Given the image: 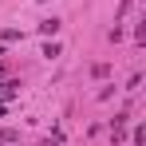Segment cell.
I'll return each instance as SVG.
<instances>
[{"instance_id": "4", "label": "cell", "mask_w": 146, "mask_h": 146, "mask_svg": "<svg viewBox=\"0 0 146 146\" xmlns=\"http://www.w3.org/2000/svg\"><path fill=\"white\" fill-rule=\"evenodd\" d=\"M0 115H4V107H0Z\"/></svg>"}, {"instance_id": "1", "label": "cell", "mask_w": 146, "mask_h": 146, "mask_svg": "<svg viewBox=\"0 0 146 146\" xmlns=\"http://www.w3.org/2000/svg\"><path fill=\"white\" fill-rule=\"evenodd\" d=\"M40 32H44V36H55V32H59V20H44Z\"/></svg>"}, {"instance_id": "2", "label": "cell", "mask_w": 146, "mask_h": 146, "mask_svg": "<svg viewBox=\"0 0 146 146\" xmlns=\"http://www.w3.org/2000/svg\"><path fill=\"white\" fill-rule=\"evenodd\" d=\"M16 95V83H4V87H0V99H12Z\"/></svg>"}, {"instance_id": "3", "label": "cell", "mask_w": 146, "mask_h": 146, "mask_svg": "<svg viewBox=\"0 0 146 146\" xmlns=\"http://www.w3.org/2000/svg\"><path fill=\"white\" fill-rule=\"evenodd\" d=\"M134 146H146V130L142 126H134Z\"/></svg>"}, {"instance_id": "6", "label": "cell", "mask_w": 146, "mask_h": 146, "mask_svg": "<svg viewBox=\"0 0 146 146\" xmlns=\"http://www.w3.org/2000/svg\"><path fill=\"white\" fill-rule=\"evenodd\" d=\"M0 55H4V48H0Z\"/></svg>"}, {"instance_id": "5", "label": "cell", "mask_w": 146, "mask_h": 146, "mask_svg": "<svg viewBox=\"0 0 146 146\" xmlns=\"http://www.w3.org/2000/svg\"><path fill=\"white\" fill-rule=\"evenodd\" d=\"M0 79H4V71H0Z\"/></svg>"}]
</instances>
